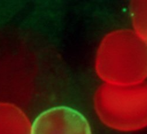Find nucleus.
Segmentation results:
<instances>
[{
  "mask_svg": "<svg viewBox=\"0 0 147 134\" xmlns=\"http://www.w3.org/2000/svg\"><path fill=\"white\" fill-rule=\"evenodd\" d=\"M96 107L102 121L115 129L130 131L147 126V93H101Z\"/></svg>",
  "mask_w": 147,
  "mask_h": 134,
  "instance_id": "f257e3e1",
  "label": "nucleus"
},
{
  "mask_svg": "<svg viewBox=\"0 0 147 134\" xmlns=\"http://www.w3.org/2000/svg\"><path fill=\"white\" fill-rule=\"evenodd\" d=\"M30 134H92L86 118L65 106L47 109L34 121Z\"/></svg>",
  "mask_w": 147,
  "mask_h": 134,
  "instance_id": "f03ea898",
  "label": "nucleus"
},
{
  "mask_svg": "<svg viewBox=\"0 0 147 134\" xmlns=\"http://www.w3.org/2000/svg\"><path fill=\"white\" fill-rule=\"evenodd\" d=\"M31 127L21 110L12 105L0 103V134H30Z\"/></svg>",
  "mask_w": 147,
  "mask_h": 134,
  "instance_id": "7ed1b4c3",
  "label": "nucleus"
}]
</instances>
